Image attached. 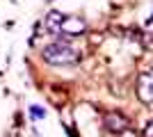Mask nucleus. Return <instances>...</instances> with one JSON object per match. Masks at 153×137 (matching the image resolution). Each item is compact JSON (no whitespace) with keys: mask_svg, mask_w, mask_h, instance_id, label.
Instances as JSON below:
<instances>
[{"mask_svg":"<svg viewBox=\"0 0 153 137\" xmlns=\"http://www.w3.org/2000/svg\"><path fill=\"white\" fill-rule=\"evenodd\" d=\"M85 30H87V25H85V21L82 19H76V16H69V19H64V23H62V30L59 32H64V34H82Z\"/></svg>","mask_w":153,"mask_h":137,"instance_id":"obj_4","label":"nucleus"},{"mask_svg":"<svg viewBox=\"0 0 153 137\" xmlns=\"http://www.w3.org/2000/svg\"><path fill=\"white\" fill-rule=\"evenodd\" d=\"M30 117L34 119V121H37V119H44L46 110H44V107H39V105H32V107H30Z\"/></svg>","mask_w":153,"mask_h":137,"instance_id":"obj_6","label":"nucleus"},{"mask_svg":"<svg viewBox=\"0 0 153 137\" xmlns=\"http://www.w3.org/2000/svg\"><path fill=\"white\" fill-rule=\"evenodd\" d=\"M41 55H44V59L53 66H66V64L78 62V50L69 41H55V44L46 46Z\"/></svg>","mask_w":153,"mask_h":137,"instance_id":"obj_1","label":"nucleus"},{"mask_svg":"<svg viewBox=\"0 0 153 137\" xmlns=\"http://www.w3.org/2000/svg\"><path fill=\"white\" fill-rule=\"evenodd\" d=\"M137 98L142 103H153V69L137 78Z\"/></svg>","mask_w":153,"mask_h":137,"instance_id":"obj_3","label":"nucleus"},{"mask_svg":"<svg viewBox=\"0 0 153 137\" xmlns=\"http://www.w3.org/2000/svg\"><path fill=\"white\" fill-rule=\"evenodd\" d=\"M64 16L62 12H48L46 14V30H51V32H59L62 30V23H64Z\"/></svg>","mask_w":153,"mask_h":137,"instance_id":"obj_5","label":"nucleus"},{"mask_svg":"<svg viewBox=\"0 0 153 137\" xmlns=\"http://www.w3.org/2000/svg\"><path fill=\"white\" fill-rule=\"evenodd\" d=\"M146 137H153V121L146 126Z\"/></svg>","mask_w":153,"mask_h":137,"instance_id":"obj_7","label":"nucleus"},{"mask_svg":"<svg viewBox=\"0 0 153 137\" xmlns=\"http://www.w3.org/2000/svg\"><path fill=\"white\" fill-rule=\"evenodd\" d=\"M103 126H105V130L112 133V135H117V133L121 135V133L128 130L130 121L123 117L121 112H110V114H105V117H103Z\"/></svg>","mask_w":153,"mask_h":137,"instance_id":"obj_2","label":"nucleus"}]
</instances>
